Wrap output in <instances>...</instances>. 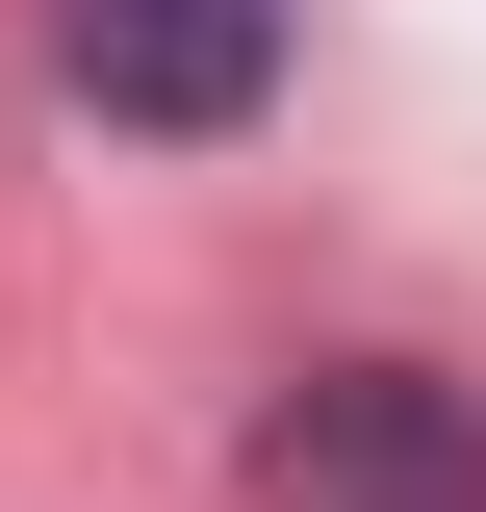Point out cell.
<instances>
[{
  "mask_svg": "<svg viewBox=\"0 0 486 512\" xmlns=\"http://www.w3.org/2000/svg\"><path fill=\"white\" fill-rule=\"evenodd\" d=\"M256 512H486V410L410 359H307L256 410Z\"/></svg>",
  "mask_w": 486,
  "mask_h": 512,
  "instance_id": "obj_1",
  "label": "cell"
},
{
  "mask_svg": "<svg viewBox=\"0 0 486 512\" xmlns=\"http://www.w3.org/2000/svg\"><path fill=\"white\" fill-rule=\"evenodd\" d=\"M52 77L103 128H256L282 103V0H52Z\"/></svg>",
  "mask_w": 486,
  "mask_h": 512,
  "instance_id": "obj_2",
  "label": "cell"
}]
</instances>
